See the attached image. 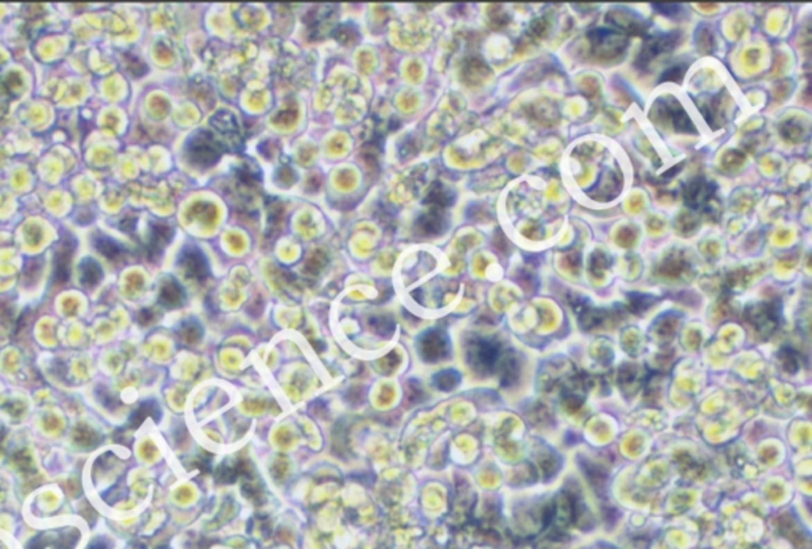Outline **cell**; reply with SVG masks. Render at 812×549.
Here are the masks:
<instances>
[{"label":"cell","mask_w":812,"mask_h":549,"mask_svg":"<svg viewBox=\"0 0 812 549\" xmlns=\"http://www.w3.org/2000/svg\"><path fill=\"white\" fill-rule=\"evenodd\" d=\"M152 320H155V316L151 315V311H150V310H145V311H141V313H140V316H139V321H140L141 324H150Z\"/></svg>","instance_id":"24"},{"label":"cell","mask_w":812,"mask_h":549,"mask_svg":"<svg viewBox=\"0 0 812 549\" xmlns=\"http://www.w3.org/2000/svg\"><path fill=\"white\" fill-rule=\"evenodd\" d=\"M26 549H45V541H43L42 534L35 538H32Z\"/></svg>","instance_id":"23"},{"label":"cell","mask_w":812,"mask_h":549,"mask_svg":"<svg viewBox=\"0 0 812 549\" xmlns=\"http://www.w3.org/2000/svg\"><path fill=\"white\" fill-rule=\"evenodd\" d=\"M15 464L18 465V469H21L23 471L27 470H34V467H32V459L29 454H26L24 451H21L15 455Z\"/></svg>","instance_id":"19"},{"label":"cell","mask_w":812,"mask_h":549,"mask_svg":"<svg viewBox=\"0 0 812 549\" xmlns=\"http://www.w3.org/2000/svg\"><path fill=\"white\" fill-rule=\"evenodd\" d=\"M676 40H678L676 34H665V35H658V37L651 38L649 42L644 43L643 51H641V54H639L638 64H641V65L649 64L651 59H654L660 53L668 51V49H671L674 45H676Z\"/></svg>","instance_id":"7"},{"label":"cell","mask_w":812,"mask_h":549,"mask_svg":"<svg viewBox=\"0 0 812 549\" xmlns=\"http://www.w3.org/2000/svg\"><path fill=\"white\" fill-rule=\"evenodd\" d=\"M684 69L685 67H671V69H668L667 72L662 75L660 81H676V83H679V81H681V78H682V75H684Z\"/></svg>","instance_id":"20"},{"label":"cell","mask_w":812,"mask_h":549,"mask_svg":"<svg viewBox=\"0 0 812 549\" xmlns=\"http://www.w3.org/2000/svg\"><path fill=\"white\" fill-rule=\"evenodd\" d=\"M685 195H687L689 205H698L711 195V184H707L703 180H696L689 186Z\"/></svg>","instance_id":"14"},{"label":"cell","mask_w":812,"mask_h":549,"mask_svg":"<svg viewBox=\"0 0 812 549\" xmlns=\"http://www.w3.org/2000/svg\"><path fill=\"white\" fill-rule=\"evenodd\" d=\"M73 440H75V444H78L80 448H86V449L96 448L97 444L100 443V438H98L97 433L86 426L76 427V430L73 433Z\"/></svg>","instance_id":"15"},{"label":"cell","mask_w":812,"mask_h":549,"mask_svg":"<svg viewBox=\"0 0 812 549\" xmlns=\"http://www.w3.org/2000/svg\"><path fill=\"white\" fill-rule=\"evenodd\" d=\"M159 300H161V304L164 306H167V308H175V306H179L183 304L184 290L175 279H167V281L162 284L161 293H159Z\"/></svg>","instance_id":"11"},{"label":"cell","mask_w":812,"mask_h":549,"mask_svg":"<svg viewBox=\"0 0 812 549\" xmlns=\"http://www.w3.org/2000/svg\"><path fill=\"white\" fill-rule=\"evenodd\" d=\"M222 151L224 148L221 143L205 130H200L192 135L188 141V146H186L188 159L197 167L213 166L221 157Z\"/></svg>","instance_id":"1"},{"label":"cell","mask_w":812,"mask_h":549,"mask_svg":"<svg viewBox=\"0 0 812 549\" xmlns=\"http://www.w3.org/2000/svg\"><path fill=\"white\" fill-rule=\"evenodd\" d=\"M424 202L427 203V205H430V208L444 210V208L449 207L454 202V195H452V192L444 188L441 183H435L429 189V192H427Z\"/></svg>","instance_id":"13"},{"label":"cell","mask_w":812,"mask_h":549,"mask_svg":"<svg viewBox=\"0 0 812 549\" xmlns=\"http://www.w3.org/2000/svg\"><path fill=\"white\" fill-rule=\"evenodd\" d=\"M43 541H45V548L51 546L53 549H73L78 543L80 534L75 529H62L58 532H46L42 534Z\"/></svg>","instance_id":"9"},{"label":"cell","mask_w":812,"mask_h":549,"mask_svg":"<svg viewBox=\"0 0 812 549\" xmlns=\"http://www.w3.org/2000/svg\"><path fill=\"white\" fill-rule=\"evenodd\" d=\"M416 229L419 230L422 235H438L446 229V216H444V210H438V208H429L424 215L418 218L416 223Z\"/></svg>","instance_id":"8"},{"label":"cell","mask_w":812,"mask_h":549,"mask_svg":"<svg viewBox=\"0 0 812 549\" xmlns=\"http://www.w3.org/2000/svg\"><path fill=\"white\" fill-rule=\"evenodd\" d=\"M459 383V375L455 372H443L436 376V386H440L444 391L452 389L455 384Z\"/></svg>","instance_id":"17"},{"label":"cell","mask_w":812,"mask_h":549,"mask_svg":"<svg viewBox=\"0 0 812 549\" xmlns=\"http://www.w3.org/2000/svg\"><path fill=\"white\" fill-rule=\"evenodd\" d=\"M76 251V240L70 234H65L54 254V283L65 284L72 272V261Z\"/></svg>","instance_id":"3"},{"label":"cell","mask_w":812,"mask_h":549,"mask_svg":"<svg viewBox=\"0 0 812 549\" xmlns=\"http://www.w3.org/2000/svg\"><path fill=\"white\" fill-rule=\"evenodd\" d=\"M654 7L660 13L668 15V16L678 13L679 10H681V7H679V3H654Z\"/></svg>","instance_id":"22"},{"label":"cell","mask_w":812,"mask_h":549,"mask_svg":"<svg viewBox=\"0 0 812 549\" xmlns=\"http://www.w3.org/2000/svg\"><path fill=\"white\" fill-rule=\"evenodd\" d=\"M92 243H94V248L100 252L103 257H107L108 261H119L121 257L124 256V248L121 246L118 241H114L112 237H108L105 234H96L94 238H92Z\"/></svg>","instance_id":"10"},{"label":"cell","mask_w":812,"mask_h":549,"mask_svg":"<svg viewBox=\"0 0 812 549\" xmlns=\"http://www.w3.org/2000/svg\"><path fill=\"white\" fill-rule=\"evenodd\" d=\"M421 353L427 360H438L448 354V340L441 332L432 331L421 340Z\"/></svg>","instance_id":"6"},{"label":"cell","mask_w":812,"mask_h":549,"mask_svg":"<svg viewBox=\"0 0 812 549\" xmlns=\"http://www.w3.org/2000/svg\"><path fill=\"white\" fill-rule=\"evenodd\" d=\"M87 549H109V548H108V543L105 540H102V538H100V540L92 541L91 546L87 548Z\"/></svg>","instance_id":"25"},{"label":"cell","mask_w":812,"mask_h":549,"mask_svg":"<svg viewBox=\"0 0 812 549\" xmlns=\"http://www.w3.org/2000/svg\"><path fill=\"white\" fill-rule=\"evenodd\" d=\"M172 237H173V229L170 227L167 223H164V221L151 223L150 238H148V243H146L148 257H150L151 261L161 257V254L164 252V250L167 248V245L170 243Z\"/></svg>","instance_id":"4"},{"label":"cell","mask_w":812,"mask_h":549,"mask_svg":"<svg viewBox=\"0 0 812 549\" xmlns=\"http://www.w3.org/2000/svg\"><path fill=\"white\" fill-rule=\"evenodd\" d=\"M97 395H98V400H100V403L103 406H107V408H114V402H116V399H114L112 394H108L107 389H98Z\"/></svg>","instance_id":"21"},{"label":"cell","mask_w":812,"mask_h":549,"mask_svg":"<svg viewBox=\"0 0 812 549\" xmlns=\"http://www.w3.org/2000/svg\"><path fill=\"white\" fill-rule=\"evenodd\" d=\"M103 278L100 263L94 259H85L80 263V281L85 288H96Z\"/></svg>","instance_id":"12"},{"label":"cell","mask_w":812,"mask_h":549,"mask_svg":"<svg viewBox=\"0 0 812 549\" xmlns=\"http://www.w3.org/2000/svg\"><path fill=\"white\" fill-rule=\"evenodd\" d=\"M181 270L188 278L205 279L208 277V263L205 256L197 248H186L179 257Z\"/></svg>","instance_id":"5"},{"label":"cell","mask_w":812,"mask_h":549,"mask_svg":"<svg viewBox=\"0 0 812 549\" xmlns=\"http://www.w3.org/2000/svg\"><path fill=\"white\" fill-rule=\"evenodd\" d=\"M125 67H127L129 72L132 75H134V76H140L139 70H136V69H140V72L143 73V75L146 73V70H148L146 65L143 62H141V60L139 58L132 56V54H127V56H125Z\"/></svg>","instance_id":"18"},{"label":"cell","mask_w":812,"mask_h":549,"mask_svg":"<svg viewBox=\"0 0 812 549\" xmlns=\"http://www.w3.org/2000/svg\"><path fill=\"white\" fill-rule=\"evenodd\" d=\"M468 359L475 369L491 372L495 369L497 362L500 359V349L492 340H476L468 349Z\"/></svg>","instance_id":"2"},{"label":"cell","mask_w":812,"mask_h":549,"mask_svg":"<svg viewBox=\"0 0 812 549\" xmlns=\"http://www.w3.org/2000/svg\"><path fill=\"white\" fill-rule=\"evenodd\" d=\"M159 415V408L156 406L155 402H145L141 403L139 408H136L134 413L130 415V419H129V426L132 429H136L140 424H143V421L148 418V416H156L157 418Z\"/></svg>","instance_id":"16"}]
</instances>
